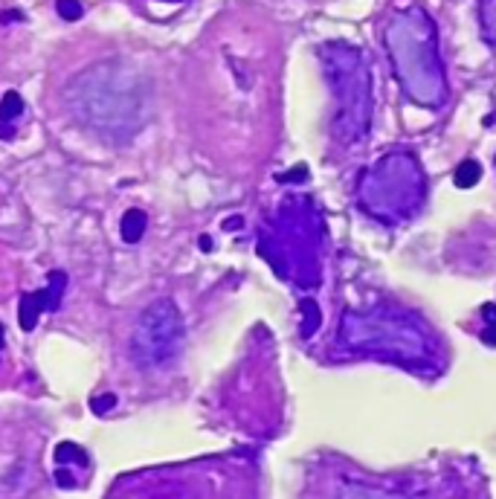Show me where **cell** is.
<instances>
[{"instance_id":"2","label":"cell","mask_w":496,"mask_h":499,"mask_svg":"<svg viewBox=\"0 0 496 499\" xmlns=\"http://www.w3.org/2000/svg\"><path fill=\"white\" fill-rule=\"evenodd\" d=\"M76 119L108 140H131L145 119V87L140 76L116 61H102L79 73L67 87Z\"/></svg>"},{"instance_id":"11","label":"cell","mask_w":496,"mask_h":499,"mask_svg":"<svg viewBox=\"0 0 496 499\" xmlns=\"http://www.w3.org/2000/svg\"><path fill=\"white\" fill-rule=\"evenodd\" d=\"M479 177H482V166L476 163V160H461L458 163V169H456V186L458 189H470V186H476L479 183Z\"/></svg>"},{"instance_id":"8","label":"cell","mask_w":496,"mask_h":499,"mask_svg":"<svg viewBox=\"0 0 496 499\" xmlns=\"http://www.w3.org/2000/svg\"><path fill=\"white\" fill-rule=\"evenodd\" d=\"M50 282H52V285H50L47 291L29 293V296L21 299V328H23V331H33V328H35L41 310H55V308H58L61 291H64V273L55 270Z\"/></svg>"},{"instance_id":"7","label":"cell","mask_w":496,"mask_h":499,"mask_svg":"<svg viewBox=\"0 0 496 499\" xmlns=\"http://www.w3.org/2000/svg\"><path fill=\"white\" fill-rule=\"evenodd\" d=\"M186 340L183 317L171 299H157L154 305L145 308L140 317L134 337H131V357L142 369H160L169 366Z\"/></svg>"},{"instance_id":"9","label":"cell","mask_w":496,"mask_h":499,"mask_svg":"<svg viewBox=\"0 0 496 499\" xmlns=\"http://www.w3.org/2000/svg\"><path fill=\"white\" fill-rule=\"evenodd\" d=\"M145 224H148V218H145V212H140V209H128L125 215H122V238H125L128 244H137L140 238H142V232H145Z\"/></svg>"},{"instance_id":"4","label":"cell","mask_w":496,"mask_h":499,"mask_svg":"<svg viewBox=\"0 0 496 499\" xmlns=\"http://www.w3.org/2000/svg\"><path fill=\"white\" fill-rule=\"evenodd\" d=\"M325 79L334 93V137L343 145H357L368 137L371 128V73L363 50L346 41H328L320 47Z\"/></svg>"},{"instance_id":"5","label":"cell","mask_w":496,"mask_h":499,"mask_svg":"<svg viewBox=\"0 0 496 499\" xmlns=\"http://www.w3.org/2000/svg\"><path fill=\"white\" fill-rule=\"evenodd\" d=\"M337 346L349 354L392 360L400 366L432 363V340L427 337V331L407 317H392L383 310L346 314L337 331Z\"/></svg>"},{"instance_id":"6","label":"cell","mask_w":496,"mask_h":499,"mask_svg":"<svg viewBox=\"0 0 496 499\" xmlns=\"http://www.w3.org/2000/svg\"><path fill=\"white\" fill-rule=\"evenodd\" d=\"M261 256L299 288L320 285V221L311 201H288L261 241Z\"/></svg>"},{"instance_id":"10","label":"cell","mask_w":496,"mask_h":499,"mask_svg":"<svg viewBox=\"0 0 496 499\" xmlns=\"http://www.w3.org/2000/svg\"><path fill=\"white\" fill-rule=\"evenodd\" d=\"M479 23L482 38L496 50V0H479Z\"/></svg>"},{"instance_id":"3","label":"cell","mask_w":496,"mask_h":499,"mask_svg":"<svg viewBox=\"0 0 496 499\" xmlns=\"http://www.w3.org/2000/svg\"><path fill=\"white\" fill-rule=\"evenodd\" d=\"M357 201L386 227L415 218L427 201V177L418 157L410 151H389L378 157L360 174Z\"/></svg>"},{"instance_id":"15","label":"cell","mask_w":496,"mask_h":499,"mask_svg":"<svg viewBox=\"0 0 496 499\" xmlns=\"http://www.w3.org/2000/svg\"><path fill=\"white\" fill-rule=\"evenodd\" d=\"M81 4L79 0H58V15L61 18H67V21H76V18H81Z\"/></svg>"},{"instance_id":"14","label":"cell","mask_w":496,"mask_h":499,"mask_svg":"<svg viewBox=\"0 0 496 499\" xmlns=\"http://www.w3.org/2000/svg\"><path fill=\"white\" fill-rule=\"evenodd\" d=\"M55 459L64 464V461H79V464H87V456H84V450H79L76 444H58V450H55Z\"/></svg>"},{"instance_id":"1","label":"cell","mask_w":496,"mask_h":499,"mask_svg":"<svg viewBox=\"0 0 496 499\" xmlns=\"http://www.w3.org/2000/svg\"><path fill=\"white\" fill-rule=\"evenodd\" d=\"M383 47L404 96L418 108L439 111L450 99L439 29L424 6H404L383 23Z\"/></svg>"},{"instance_id":"12","label":"cell","mask_w":496,"mask_h":499,"mask_svg":"<svg viewBox=\"0 0 496 499\" xmlns=\"http://www.w3.org/2000/svg\"><path fill=\"white\" fill-rule=\"evenodd\" d=\"M21 113H23L21 96H18V93H6L4 102H0V122H12V119L21 116Z\"/></svg>"},{"instance_id":"13","label":"cell","mask_w":496,"mask_h":499,"mask_svg":"<svg viewBox=\"0 0 496 499\" xmlns=\"http://www.w3.org/2000/svg\"><path fill=\"white\" fill-rule=\"evenodd\" d=\"M482 317H485V331H482V340L487 342V346H496V305L493 302H487V305H482Z\"/></svg>"},{"instance_id":"16","label":"cell","mask_w":496,"mask_h":499,"mask_svg":"<svg viewBox=\"0 0 496 499\" xmlns=\"http://www.w3.org/2000/svg\"><path fill=\"white\" fill-rule=\"evenodd\" d=\"M111 407H116V398L113 395H105L99 400H93V410H96V413H108Z\"/></svg>"}]
</instances>
